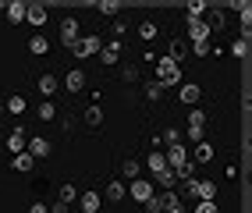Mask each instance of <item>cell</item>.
<instances>
[{
    "mask_svg": "<svg viewBox=\"0 0 252 213\" xmlns=\"http://www.w3.org/2000/svg\"><path fill=\"white\" fill-rule=\"evenodd\" d=\"M32 167H36V160H32L29 153H18V156H14V171H25V174H29Z\"/></svg>",
    "mask_w": 252,
    "mask_h": 213,
    "instance_id": "obj_30",
    "label": "cell"
},
{
    "mask_svg": "<svg viewBox=\"0 0 252 213\" xmlns=\"http://www.w3.org/2000/svg\"><path fill=\"white\" fill-rule=\"evenodd\" d=\"M117 57H121V43H117V39L99 46V61H103V64H117Z\"/></svg>",
    "mask_w": 252,
    "mask_h": 213,
    "instance_id": "obj_11",
    "label": "cell"
},
{
    "mask_svg": "<svg viewBox=\"0 0 252 213\" xmlns=\"http://www.w3.org/2000/svg\"><path fill=\"white\" fill-rule=\"evenodd\" d=\"M213 160V146L210 142H195V160L192 163H210Z\"/></svg>",
    "mask_w": 252,
    "mask_h": 213,
    "instance_id": "obj_24",
    "label": "cell"
},
{
    "mask_svg": "<svg viewBox=\"0 0 252 213\" xmlns=\"http://www.w3.org/2000/svg\"><path fill=\"white\" fill-rule=\"evenodd\" d=\"M99 7V14H107V18H114L117 11H121V4H117V0H103V4H96Z\"/></svg>",
    "mask_w": 252,
    "mask_h": 213,
    "instance_id": "obj_32",
    "label": "cell"
},
{
    "mask_svg": "<svg viewBox=\"0 0 252 213\" xmlns=\"http://www.w3.org/2000/svg\"><path fill=\"white\" fill-rule=\"evenodd\" d=\"M195 213H220L217 203H195Z\"/></svg>",
    "mask_w": 252,
    "mask_h": 213,
    "instance_id": "obj_39",
    "label": "cell"
},
{
    "mask_svg": "<svg viewBox=\"0 0 252 213\" xmlns=\"http://www.w3.org/2000/svg\"><path fill=\"white\" fill-rule=\"evenodd\" d=\"M4 7H7V0H0V14H4Z\"/></svg>",
    "mask_w": 252,
    "mask_h": 213,
    "instance_id": "obj_44",
    "label": "cell"
},
{
    "mask_svg": "<svg viewBox=\"0 0 252 213\" xmlns=\"http://www.w3.org/2000/svg\"><path fill=\"white\" fill-rule=\"evenodd\" d=\"M210 36H213V32H210V25H206L203 18H199V22H189V39H192V43H210Z\"/></svg>",
    "mask_w": 252,
    "mask_h": 213,
    "instance_id": "obj_10",
    "label": "cell"
},
{
    "mask_svg": "<svg viewBox=\"0 0 252 213\" xmlns=\"http://www.w3.org/2000/svg\"><path fill=\"white\" fill-rule=\"evenodd\" d=\"M61 86L68 89V92H82V89H86V71H82V68H71L68 75H64Z\"/></svg>",
    "mask_w": 252,
    "mask_h": 213,
    "instance_id": "obj_7",
    "label": "cell"
},
{
    "mask_svg": "<svg viewBox=\"0 0 252 213\" xmlns=\"http://www.w3.org/2000/svg\"><path fill=\"white\" fill-rule=\"evenodd\" d=\"M46 50H50V39H46V36H32V39H29V54L43 57Z\"/></svg>",
    "mask_w": 252,
    "mask_h": 213,
    "instance_id": "obj_23",
    "label": "cell"
},
{
    "mask_svg": "<svg viewBox=\"0 0 252 213\" xmlns=\"http://www.w3.org/2000/svg\"><path fill=\"white\" fill-rule=\"evenodd\" d=\"M29 213H50V210H46V203H32V206H29Z\"/></svg>",
    "mask_w": 252,
    "mask_h": 213,
    "instance_id": "obj_43",
    "label": "cell"
},
{
    "mask_svg": "<svg viewBox=\"0 0 252 213\" xmlns=\"http://www.w3.org/2000/svg\"><path fill=\"white\" fill-rule=\"evenodd\" d=\"M4 110H7V114H25V96H22V92H14L11 100L4 103Z\"/></svg>",
    "mask_w": 252,
    "mask_h": 213,
    "instance_id": "obj_28",
    "label": "cell"
},
{
    "mask_svg": "<svg viewBox=\"0 0 252 213\" xmlns=\"http://www.w3.org/2000/svg\"><path fill=\"white\" fill-rule=\"evenodd\" d=\"M54 118H57V107H54V103L46 100V103L39 107V121H54Z\"/></svg>",
    "mask_w": 252,
    "mask_h": 213,
    "instance_id": "obj_33",
    "label": "cell"
},
{
    "mask_svg": "<svg viewBox=\"0 0 252 213\" xmlns=\"http://www.w3.org/2000/svg\"><path fill=\"white\" fill-rule=\"evenodd\" d=\"M46 14H50L46 4H25V22H29V25H36V29L46 25Z\"/></svg>",
    "mask_w": 252,
    "mask_h": 213,
    "instance_id": "obj_9",
    "label": "cell"
},
{
    "mask_svg": "<svg viewBox=\"0 0 252 213\" xmlns=\"http://www.w3.org/2000/svg\"><path fill=\"white\" fill-rule=\"evenodd\" d=\"M157 82L160 86H178L181 82V64H174L171 57H157Z\"/></svg>",
    "mask_w": 252,
    "mask_h": 213,
    "instance_id": "obj_1",
    "label": "cell"
},
{
    "mask_svg": "<svg viewBox=\"0 0 252 213\" xmlns=\"http://www.w3.org/2000/svg\"><path fill=\"white\" fill-rule=\"evenodd\" d=\"M160 96H163V86H160L157 78H149V82H146V100H153V103H157Z\"/></svg>",
    "mask_w": 252,
    "mask_h": 213,
    "instance_id": "obj_29",
    "label": "cell"
},
{
    "mask_svg": "<svg viewBox=\"0 0 252 213\" xmlns=\"http://www.w3.org/2000/svg\"><path fill=\"white\" fill-rule=\"evenodd\" d=\"M99 46H103L99 36H78V43L71 46V54L75 57H93V54H99Z\"/></svg>",
    "mask_w": 252,
    "mask_h": 213,
    "instance_id": "obj_3",
    "label": "cell"
},
{
    "mask_svg": "<svg viewBox=\"0 0 252 213\" xmlns=\"http://www.w3.org/2000/svg\"><path fill=\"white\" fill-rule=\"evenodd\" d=\"M146 213H163V199H160V195H153V199L146 203Z\"/></svg>",
    "mask_w": 252,
    "mask_h": 213,
    "instance_id": "obj_37",
    "label": "cell"
},
{
    "mask_svg": "<svg viewBox=\"0 0 252 213\" xmlns=\"http://www.w3.org/2000/svg\"><path fill=\"white\" fill-rule=\"evenodd\" d=\"M46 210H50V213H68L71 206H64V203H54V206H46Z\"/></svg>",
    "mask_w": 252,
    "mask_h": 213,
    "instance_id": "obj_42",
    "label": "cell"
},
{
    "mask_svg": "<svg viewBox=\"0 0 252 213\" xmlns=\"http://www.w3.org/2000/svg\"><path fill=\"white\" fill-rule=\"evenodd\" d=\"M178 96H181V103L199 107V96H203V89H199V86H181V89H178Z\"/></svg>",
    "mask_w": 252,
    "mask_h": 213,
    "instance_id": "obj_15",
    "label": "cell"
},
{
    "mask_svg": "<svg viewBox=\"0 0 252 213\" xmlns=\"http://www.w3.org/2000/svg\"><path fill=\"white\" fill-rule=\"evenodd\" d=\"M139 36H142V39H157V25H153V22H142V25H139Z\"/></svg>",
    "mask_w": 252,
    "mask_h": 213,
    "instance_id": "obj_35",
    "label": "cell"
},
{
    "mask_svg": "<svg viewBox=\"0 0 252 213\" xmlns=\"http://www.w3.org/2000/svg\"><path fill=\"white\" fill-rule=\"evenodd\" d=\"M128 195H131V199H135V203H149V199H153V182H146V178H135V182H131V188H128Z\"/></svg>",
    "mask_w": 252,
    "mask_h": 213,
    "instance_id": "obj_4",
    "label": "cell"
},
{
    "mask_svg": "<svg viewBox=\"0 0 252 213\" xmlns=\"http://www.w3.org/2000/svg\"><path fill=\"white\" fill-rule=\"evenodd\" d=\"M0 114H4V103H0Z\"/></svg>",
    "mask_w": 252,
    "mask_h": 213,
    "instance_id": "obj_45",
    "label": "cell"
},
{
    "mask_svg": "<svg viewBox=\"0 0 252 213\" xmlns=\"http://www.w3.org/2000/svg\"><path fill=\"white\" fill-rule=\"evenodd\" d=\"M61 43L68 46V50L78 43V22H75V18H64V22H61Z\"/></svg>",
    "mask_w": 252,
    "mask_h": 213,
    "instance_id": "obj_8",
    "label": "cell"
},
{
    "mask_svg": "<svg viewBox=\"0 0 252 213\" xmlns=\"http://www.w3.org/2000/svg\"><path fill=\"white\" fill-rule=\"evenodd\" d=\"M185 11H189V22H199V18H206V11H210V4H203V0H192V4L185 7Z\"/></svg>",
    "mask_w": 252,
    "mask_h": 213,
    "instance_id": "obj_21",
    "label": "cell"
},
{
    "mask_svg": "<svg viewBox=\"0 0 252 213\" xmlns=\"http://www.w3.org/2000/svg\"><path fill=\"white\" fill-rule=\"evenodd\" d=\"M231 54H234V57H245V54H249V43H245V39H234V43H231Z\"/></svg>",
    "mask_w": 252,
    "mask_h": 213,
    "instance_id": "obj_36",
    "label": "cell"
},
{
    "mask_svg": "<svg viewBox=\"0 0 252 213\" xmlns=\"http://www.w3.org/2000/svg\"><path fill=\"white\" fill-rule=\"evenodd\" d=\"M125 29H128L125 22H114V25H110V32H114V39H121V36H125Z\"/></svg>",
    "mask_w": 252,
    "mask_h": 213,
    "instance_id": "obj_41",
    "label": "cell"
},
{
    "mask_svg": "<svg viewBox=\"0 0 252 213\" xmlns=\"http://www.w3.org/2000/svg\"><path fill=\"white\" fill-rule=\"evenodd\" d=\"M25 153H29L32 160H43V156H50V139H43V135H32V139L25 142Z\"/></svg>",
    "mask_w": 252,
    "mask_h": 213,
    "instance_id": "obj_6",
    "label": "cell"
},
{
    "mask_svg": "<svg viewBox=\"0 0 252 213\" xmlns=\"http://www.w3.org/2000/svg\"><path fill=\"white\" fill-rule=\"evenodd\" d=\"M157 178V185H163V192H174V185H178V178H174V171L167 167V171H160V174H153Z\"/></svg>",
    "mask_w": 252,
    "mask_h": 213,
    "instance_id": "obj_22",
    "label": "cell"
},
{
    "mask_svg": "<svg viewBox=\"0 0 252 213\" xmlns=\"http://www.w3.org/2000/svg\"><path fill=\"white\" fill-rule=\"evenodd\" d=\"M163 139L171 142V146H178V142H181V132H178V128H167V132H163Z\"/></svg>",
    "mask_w": 252,
    "mask_h": 213,
    "instance_id": "obj_38",
    "label": "cell"
},
{
    "mask_svg": "<svg viewBox=\"0 0 252 213\" xmlns=\"http://www.w3.org/2000/svg\"><path fill=\"white\" fill-rule=\"evenodd\" d=\"M121 75H125V82H135V78H139V68H135V64H128Z\"/></svg>",
    "mask_w": 252,
    "mask_h": 213,
    "instance_id": "obj_40",
    "label": "cell"
},
{
    "mask_svg": "<svg viewBox=\"0 0 252 213\" xmlns=\"http://www.w3.org/2000/svg\"><path fill=\"white\" fill-rule=\"evenodd\" d=\"M36 89H39L43 96H54V92L61 89V78H57V75H39V82H36Z\"/></svg>",
    "mask_w": 252,
    "mask_h": 213,
    "instance_id": "obj_12",
    "label": "cell"
},
{
    "mask_svg": "<svg viewBox=\"0 0 252 213\" xmlns=\"http://www.w3.org/2000/svg\"><path fill=\"white\" fill-rule=\"evenodd\" d=\"M82 121H86L89 128H96L99 121H103V110H99V107H86V110H82Z\"/></svg>",
    "mask_w": 252,
    "mask_h": 213,
    "instance_id": "obj_26",
    "label": "cell"
},
{
    "mask_svg": "<svg viewBox=\"0 0 252 213\" xmlns=\"http://www.w3.org/2000/svg\"><path fill=\"white\" fill-rule=\"evenodd\" d=\"M7 150L18 156V153H25V128H14V132L7 135Z\"/></svg>",
    "mask_w": 252,
    "mask_h": 213,
    "instance_id": "obj_13",
    "label": "cell"
},
{
    "mask_svg": "<svg viewBox=\"0 0 252 213\" xmlns=\"http://www.w3.org/2000/svg\"><path fill=\"white\" fill-rule=\"evenodd\" d=\"M99 203H103L99 192H82V213H99Z\"/></svg>",
    "mask_w": 252,
    "mask_h": 213,
    "instance_id": "obj_14",
    "label": "cell"
},
{
    "mask_svg": "<svg viewBox=\"0 0 252 213\" xmlns=\"http://www.w3.org/2000/svg\"><path fill=\"white\" fill-rule=\"evenodd\" d=\"M146 167H149V171H153V174H160V171H167V160H163V153H160V150H153V153H149V156H146Z\"/></svg>",
    "mask_w": 252,
    "mask_h": 213,
    "instance_id": "obj_20",
    "label": "cell"
},
{
    "mask_svg": "<svg viewBox=\"0 0 252 213\" xmlns=\"http://www.w3.org/2000/svg\"><path fill=\"white\" fill-rule=\"evenodd\" d=\"M189 142H203V132H206V114L199 110V107H192V114H189Z\"/></svg>",
    "mask_w": 252,
    "mask_h": 213,
    "instance_id": "obj_2",
    "label": "cell"
},
{
    "mask_svg": "<svg viewBox=\"0 0 252 213\" xmlns=\"http://www.w3.org/2000/svg\"><path fill=\"white\" fill-rule=\"evenodd\" d=\"M160 199H163V213H185V206H181V199H178V192H163Z\"/></svg>",
    "mask_w": 252,
    "mask_h": 213,
    "instance_id": "obj_18",
    "label": "cell"
},
{
    "mask_svg": "<svg viewBox=\"0 0 252 213\" xmlns=\"http://www.w3.org/2000/svg\"><path fill=\"white\" fill-rule=\"evenodd\" d=\"M195 195H199V203H213L217 199V185L213 182H195Z\"/></svg>",
    "mask_w": 252,
    "mask_h": 213,
    "instance_id": "obj_17",
    "label": "cell"
},
{
    "mask_svg": "<svg viewBox=\"0 0 252 213\" xmlns=\"http://www.w3.org/2000/svg\"><path fill=\"white\" fill-rule=\"evenodd\" d=\"M185 57H189V43H185V39H174V43H171V61L181 64Z\"/></svg>",
    "mask_w": 252,
    "mask_h": 213,
    "instance_id": "obj_25",
    "label": "cell"
},
{
    "mask_svg": "<svg viewBox=\"0 0 252 213\" xmlns=\"http://www.w3.org/2000/svg\"><path fill=\"white\" fill-rule=\"evenodd\" d=\"M163 160H167V167L171 171H181L185 163H189V150L178 142V146H167V153H163Z\"/></svg>",
    "mask_w": 252,
    "mask_h": 213,
    "instance_id": "obj_5",
    "label": "cell"
},
{
    "mask_svg": "<svg viewBox=\"0 0 252 213\" xmlns=\"http://www.w3.org/2000/svg\"><path fill=\"white\" fill-rule=\"evenodd\" d=\"M78 199V188L75 185H61V192H57V203H64V206H71Z\"/></svg>",
    "mask_w": 252,
    "mask_h": 213,
    "instance_id": "obj_27",
    "label": "cell"
},
{
    "mask_svg": "<svg viewBox=\"0 0 252 213\" xmlns=\"http://www.w3.org/2000/svg\"><path fill=\"white\" fill-rule=\"evenodd\" d=\"M103 195H107L110 203H121L125 195H128V188H125V182H117V178H114V182H107V192Z\"/></svg>",
    "mask_w": 252,
    "mask_h": 213,
    "instance_id": "obj_16",
    "label": "cell"
},
{
    "mask_svg": "<svg viewBox=\"0 0 252 213\" xmlns=\"http://www.w3.org/2000/svg\"><path fill=\"white\" fill-rule=\"evenodd\" d=\"M210 50H213L210 43H192L189 46V54H195V57H210Z\"/></svg>",
    "mask_w": 252,
    "mask_h": 213,
    "instance_id": "obj_34",
    "label": "cell"
},
{
    "mask_svg": "<svg viewBox=\"0 0 252 213\" xmlns=\"http://www.w3.org/2000/svg\"><path fill=\"white\" fill-rule=\"evenodd\" d=\"M4 14L11 22H25V0H11V4L4 7Z\"/></svg>",
    "mask_w": 252,
    "mask_h": 213,
    "instance_id": "obj_19",
    "label": "cell"
},
{
    "mask_svg": "<svg viewBox=\"0 0 252 213\" xmlns=\"http://www.w3.org/2000/svg\"><path fill=\"white\" fill-rule=\"evenodd\" d=\"M121 174L135 182V178H139V160H125V163H121Z\"/></svg>",
    "mask_w": 252,
    "mask_h": 213,
    "instance_id": "obj_31",
    "label": "cell"
}]
</instances>
